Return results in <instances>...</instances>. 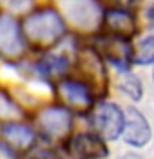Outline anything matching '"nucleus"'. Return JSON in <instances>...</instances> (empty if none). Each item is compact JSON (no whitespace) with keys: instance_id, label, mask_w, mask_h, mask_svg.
<instances>
[{"instance_id":"8","label":"nucleus","mask_w":154,"mask_h":159,"mask_svg":"<svg viewBox=\"0 0 154 159\" xmlns=\"http://www.w3.org/2000/svg\"><path fill=\"white\" fill-rule=\"evenodd\" d=\"M68 152L76 159H103L108 156V148L98 134L79 133L70 138Z\"/></svg>"},{"instance_id":"15","label":"nucleus","mask_w":154,"mask_h":159,"mask_svg":"<svg viewBox=\"0 0 154 159\" xmlns=\"http://www.w3.org/2000/svg\"><path fill=\"white\" fill-rule=\"evenodd\" d=\"M118 86L123 93H126L133 99H141V96H143V84L139 81V78L131 75V73H124L119 78Z\"/></svg>"},{"instance_id":"2","label":"nucleus","mask_w":154,"mask_h":159,"mask_svg":"<svg viewBox=\"0 0 154 159\" xmlns=\"http://www.w3.org/2000/svg\"><path fill=\"white\" fill-rule=\"evenodd\" d=\"M76 66L83 78V81L79 83H83L91 94L104 96L108 91V75L101 57L94 50L84 48L83 52L78 53Z\"/></svg>"},{"instance_id":"13","label":"nucleus","mask_w":154,"mask_h":159,"mask_svg":"<svg viewBox=\"0 0 154 159\" xmlns=\"http://www.w3.org/2000/svg\"><path fill=\"white\" fill-rule=\"evenodd\" d=\"M68 66V60L60 55H50L45 57L42 61L38 63V70L40 73L45 76H60Z\"/></svg>"},{"instance_id":"4","label":"nucleus","mask_w":154,"mask_h":159,"mask_svg":"<svg viewBox=\"0 0 154 159\" xmlns=\"http://www.w3.org/2000/svg\"><path fill=\"white\" fill-rule=\"evenodd\" d=\"M91 123L101 139H116L123 133L124 113L114 103H101L93 109Z\"/></svg>"},{"instance_id":"16","label":"nucleus","mask_w":154,"mask_h":159,"mask_svg":"<svg viewBox=\"0 0 154 159\" xmlns=\"http://www.w3.org/2000/svg\"><path fill=\"white\" fill-rule=\"evenodd\" d=\"M22 116V109L17 103L12 101V98L7 96L3 91H0V118L2 119H17Z\"/></svg>"},{"instance_id":"3","label":"nucleus","mask_w":154,"mask_h":159,"mask_svg":"<svg viewBox=\"0 0 154 159\" xmlns=\"http://www.w3.org/2000/svg\"><path fill=\"white\" fill-rule=\"evenodd\" d=\"M58 10L79 30H94L101 20V8L96 0H57Z\"/></svg>"},{"instance_id":"12","label":"nucleus","mask_w":154,"mask_h":159,"mask_svg":"<svg viewBox=\"0 0 154 159\" xmlns=\"http://www.w3.org/2000/svg\"><path fill=\"white\" fill-rule=\"evenodd\" d=\"M2 136L12 149H28L35 141V134L28 126L20 123H7L2 126Z\"/></svg>"},{"instance_id":"21","label":"nucleus","mask_w":154,"mask_h":159,"mask_svg":"<svg viewBox=\"0 0 154 159\" xmlns=\"http://www.w3.org/2000/svg\"><path fill=\"white\" fill-rule=\"evenodd\" d=\"M147 18L149 20H154V5H151V8L147 10Z\"/></svg>"},{"instance_id":"22","label":"nucleus","mask_w":154,"mask_h":159,"mask_svg":"<svg viewBox=\"0 0 154 159\" xmlns=\"http://www.w3.org/2000/svg\"><path fill=\"white\" fill-rule=\"evenodd\" d=\"M152 80H154V71H152Z\"/></svg>"},{"instance_id":"7","label":"nucleus","mask_w":154,"mask_h":159,"mask_svg":"<svg viewBox=\"0 0 154 159\" xmlns=\"http://www.w3.org/2000/svg\"><path fill=\"white\" fill-rule=\"evenodd\" d=\"M99 57L106 58L111 65H114L119 70H128L129 61H131L133 50L129 48L128 40L113 37V35H103L96 42V50Z\"/></svg>"},{"instance_id":"17","label":"nucleus","mask_w":154,"mask_h":159,"mask_svg":"<svg viewBox=\"0 0 154 159\" xmlns=\"http://www.w3.org/2000/svg\"><path fill=\"white\" fill-rule=\"evenodd\" d=\"M2 3L7 7L10 12H27V10L32 7L33 0H2Z\"/></svg>"},{"instance_id":"5","label":"nucleus","mask_w":154,"mask_h":159,"mask_svg":"<svg viewBox=\"0 0 154 159\" xmlns=\"http://www.w3.org/2000/svg\"><path fill=\"white\" fill-rule=\"evenodd\" d=\"M38 128L47 138L61 139L70 134L71 129V113L65 106H48L40 111L37 118Z\"/></svg>"},{"instance_id":"9","label":"nucleus","mask_w":154,"mask_h":159,"mask_svg":"<svg viewBox=\"0 0 154 159\" xmlns=\"http://www.w3.org/2000/svg\"><path fill=\"white\" fill-rule=\"evenodd\" d=\"M121 134L128 144L143 148L151 139V126L136 108H128L124 113V126Z\"/></svg>"},{"instance_id":"14","label":"nucleus","mask_w":154,"mask_h":159,"mask_svg":"<svg viewBox=\"0 0 154 159\" xmlns=\"http://www.w3.org/2000/svg\"><path fill=\"white\" fill-rule=\"evenodd\" d=\"M131 61L139 65H147L154 61V35L146 37L136 45V50L131 53Z\"/></svg>"},{"instance_id":"20","label":"nucleus","mask_w":154,"mask_h":159,"mask_svg":"<svg viewBox=\"0 0 154 159\" xmlns=\"http://www.w3.org/2000/svg\"><path fill=\"white\" fill-rule=\"evenodd\" d=\"M114 3V8H119V10H126L128 7H131L134 3V0H111Z\"/></svg>"},{"instance_id":"10","label":"nucleus","mask_w":154,"mask_h":159,"mask_svg":"<svg viewBox=\"0 0 154 159\" xmlns=\"http://www.w3.org/2000/svg\"><path fill=\"white\" fill-rule=\"evenodd\" d=\"M23 52V40L17 22L10 15H0V53L18 57Z\"/></svg>"},{"instance_id":"19","label":"nucleus","mask_w":154,"mask_h":159,"mask_svg":"<svg viewBox=\"0 0 154 159\" xmlns=\"http://www.w3.org/2000/svg\"><path fill=\"white\" fill-rule=\"evenodd\" d=\"M30 159H61V157H60L55 151H52V149H40V151H37Z\"/></svg>"},{"instance_id":"6","label":"nucleus","mask_w":154,"mask_h":159,"mask_svg":"<svg viewBox=\"0 0 154 159\" xmlns=\"http://www.w3.org/2000/svg\"><path fill=\"white\" fill-rule=\"evenodd\" d=\"M57 91L68 111L73 109L76 113H88L93 106V94L76 80H60Z\"/></svg>"},{"instance_id":"18","label":"nucleus","mask_w":154,"mask_h":159,"mask_svg":"<svg viewBox=\"0 0 154 159\" xmlns=\"http://www.w3.org/2000/svg\"><path fill=\"white\" fill-rule=\"evenodd\" d=\"M0 159H17V152L7 143L0 141Z\"/></svg>"},{"instance_id":"11","label":"nucleus","mask_w":154,"mask_h":159,"mask_svg":"<svg viewBox=\"0 0 154 159\" xmlns=\"http://www.w3.org/2000/svg\"><path fill=\"white\" fill-rule=\"evenodd\" d=\"M104 23L108 27L109 35L123 40L133 38L138 32V25L136 20L129 12L126 10H119V8H111L104 13Z\"/></svg>"},{"instance_id":"1","label":"nucleus","mask_w":154,"mask_h":159,"mask_svg":"<svg viewBox=\"0 0 154 159\" xmlns=\"http://www.w3.org/2000/svg\"><path fill=\"white\" fill-rule=\"evenodd\" d=\"M65 30L66 28L61 15L58 10L50 7L28 15L23 22V35L37 48L53 47L65 35Z\"/></svg>"}]
</instances>
